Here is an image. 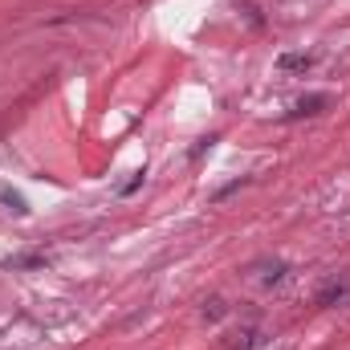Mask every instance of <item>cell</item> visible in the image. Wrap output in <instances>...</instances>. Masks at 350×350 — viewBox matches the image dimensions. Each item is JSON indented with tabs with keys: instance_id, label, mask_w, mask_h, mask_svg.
Here are the masks:
<instances>
[{
	"instance_id": "obj_1",
	"label": "cell",
	"mask_w": 350,
	"mask_h": 350,
	"mask_svg": "<svg viewBox=\"0 0 350 350\" xmlns=\"http://www.w3.org/2000/svg\"><path fill=\"white\" fill-rule=\"evenodd\" d=\"M326 106H330V94H310V98H301L285 118H289V122H293V118H314V114H322Z\"/></svg>"
},
{
	"instance_id": "obj_2",
	"label": "cell",
	"mask_w": 350,
	"mask_h": 350,
	"mask_svg": "<svg viewBox=\"0 0 350 350\" xmlns=\"http://www.w3.org/2000/svg\"><path fill=\"white\" fill-rule=\"evenodd\" d=\"M277 70H285V74H306V70H314V53H281V57H277Z\"/></svg>"
},
{
	"instance_id": "obj_3",
	"label": "cell",
	"mask_w": 350,
	"mask_h": 350,
	"mask_svg": "<svg viewBox=\"0 0 350 350\" xmlns=\"http://www.w3.org/2000/svg\"><path fill=\"white\" fill-rule=\"evenodd\" d=\"M261 326H245V330H237V334H232V342H228V347L232 350H253V347H261Z\"/></svg>"
},
{
	"instance_id": "obj_4",
	"label": "cell",
	"mask_w": 350,
	"mask_h": 350,
	"mask_svg": "<svg viewBox=\"0 0 350 350\" xmlns=\"http://www.w3.org/2000/svg\"><path fill=\"white\" fill-rule=\"evenodd\" d=\"M347 293H350V285H347V281H334V285H326V289L318 293V306H334V301H342Z\"/></svg>"
},
{
	"instance_id": "obj_5",
	"label": "cell",
	"mask_w": 350,
	"mask_h": 350,
	"mask_svg": "<svg viewBox=\"0 0 350 350\" xmlns=\"http://www.w3.org/2000/svg\"><path fill=\"white\" fill-rule=\"evenodd\" d=\"M0 200H4V204H8V212H16V216H25V212H29V208H25V200H21L16 191H8V187H0Z\"/></svg>"
},
{
	"instance_id": "obj_6",
	"label": "cell",
	"mask_w": 350,
	"mask_h": 350,
	"mask_svg": "<svg viewBox=\"0 0 350 350\" xmlns=\"http://www.w3.org/2000/svg\"><path fill=\"white\" fill-rule=\"evenodd\" d=\"M261 269H265V285H273V281H281V277H285V261L261 265Z\"/></svg>"
},
{
	"instance_id": "obj_7",
	"label": "cell",
	"mask_w": 350,
	"mask_h": 350,
	"mask_svg": "<svg viewBox=\"0 0 350 350\" xmlns=\"http://www.w3.org/2000/svg\"><path fill=\"white\" fill-rule=\"evenodd\" d=\"M12 269H33V265H45V257H41V253H29V257H12Z\"/></svg>"
},
{
	"instance_id": "obj_8",
	"label": "cell",
	"mask_w": 350,
	"mask_h": 350,
	"mask_svg": "<svg viewBox=\"0 0 350 350\" xmlns=\"http://www.w3.org/2000/svg\"><path fill=\"white\" fill-rule=\"evenodd\" d=\"M220 314H224V301H220V297H212V301L204 306V318H208V322H216Z\"/></svg>"
}]
</instances>
